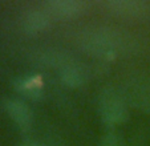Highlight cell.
I'll return each mask as SVG.
<instances>
[{
	"label": "cell",
	"mask_w": 150,
	"mask_h": 146,
	"mask_svg": "<svg viewBox=\"0 0 150 146\" xmlns=\"http://www.w3.org/2000/svg\"><path fill=\"white\" fill-rule=\"evenodd\" d=\"M126 40L116 31L97 28L85 32L81 37V47L89 55L101 59H114L124 51Z\"/></svg>",
	"instance_id": "6da1fadb"
},
{
	"label": "cell",
	"mask_w": 150,
	"mask_h": 146,
	"mask_svg": "<svg viewBox=\"0 0 150 146\" xmlns=\"http://www.w3.org/2000/svg\"><path fill=\"white\" fill-rule=\"evenodd\" d=\"M61 80L68 86L76 88V86H80L84 82L85 76L82 69L79 65H76L74 62H69V64L64 65L61 68Z\"/></svg>",
	"instance_id": "ba28073f"
},
{
	"label": "cell",
	"mask_w": 150,
	"mask_h": 146,
	"mask_svg": "<svg viewBox=\"0 0 150 146\" xmlns=\"http://www.w3.org/2000/svg\"><path fill=\"white\" fill-rule=\"evenodd\" d=\"M98 109L104 122L109 125H118L127 117L125 97L114 89H106L101 93Z\"/></svg>",
	"instance_id": "7a4b0ae2"
},
{
	"label": "cell",
	"mask_w": 150,
	"mask_h": 146,
	"mask_svg": "<svg viewBox=\"0 0 150 146\" xmlns=\"http://www.w3.org/2000/svg\"><path fill=\"white\" fill-rule=\"evenodd\" d=\"M48 11L57 17H73L82 12V4L76 0H53L48 3Z\"/></svg>",
	"instance_id": "8992f818"
},
{
	"label": "cell",
	"mask_w": 150,
	"mask_h": 146,
	"mask_svg": "<svg viewBox=\"0 0 150 146\" xmlns=\"http://www.w3.org/2000/svg\"><path fill=\"white\" fill-rule=\"evenodd\" d=\"M112 13L124 19H144L149 15V8L145 3L133 0H114L108 3Z\"/></svg>",
	"instance_id": "277c9868"
},
{
	"label": "cell",
	"mask_w": 150,
	"mask_h": 146,
	"mask_svg": "<svg viewBox=\"0 0 150 146\" xmlns=\"http://www.w3.org/2000/svg\"><path fill=\"white\" fill-rule=\"evenodd\" d=\"M20 146H40V145H37V143H23Z\"/></svg>",
	"instance_id": "8fae6325"
},
{
	"label": "cell",
	"mask_w": 150,
	"mask_h": 146,
	"mask_svg": "<svg viewBox=\"0 0 150 146\" xmlns=\"http://www.w3.org/2000/svg\"><path fill=\"white\" fill-rule=\"evenodd\" d=\"M49 17L47 12L42 11H31L27 13V16L23 20V27L28 33H37L41 32L48 27Z\"/></svg>",
	"instance_id": "52a82bcc"
},
{
	"label": "cell",
	"mask_w": 150,
	"mask_h": 146,
	"mask_svg": "<svg viewBox=\"0 0 150 146\" xmlns=\"http://www.w3.org/2000/svg\"><path fill=\"white\" fill-rule=\"evenodd\" d=\"M129 101L137 108L150 113V79H137L126 86L125 93Z\"/></svg>",
	"instance_id": "3957f363"
},
{
	"label": "cell",
	"mask_w": 150,
	"mask_h": 146,
	"mask_svg": "<svg viewBox=\"0 0 150 146\" xmlns=\"http://www.w3.org/2000/svg\"><path fill=\"white\" fill-rule=\"evenodd\" d=\"M15 88L19 92H23L28 96H37L41 89V82L39 79H19L15 82Z\"/></svg>",
	"instance_id": "9c48e42d"
},
{
	"label": "cell",
	"mask_w": 150,
	"mask_h": 146,
	"mask_svg": "<svg viewBox=\"0 0 150 146\" xmlns=\"http://www.w3.org/2000/svg\"><path fill=\"white\" fill-rule=\"evenodd\" d=\"M6 109L9 117L15 121V124L20 126L21 129H27L32 122V114L31 110L28 109L24 102L19 100H8L6 102Z\"/></svg>",
	"instance_id": "5b68a950"
},
{
	"label": "cell",
	"mask_w": 150,
	"mask_h": 146,
	"mask_svg": "<svg viewBox=\"0 0 150 146\" xmlns=\"http://www.w3.org/2000/svg\"><path fill=\"white\" fill-rule=\"evenodd\" d=\"M101 146H122L121 138L114 133H109L106 134L101 141Z\"/></svg>",
	"instance_id": "30bf717a"
}]
</instances>
